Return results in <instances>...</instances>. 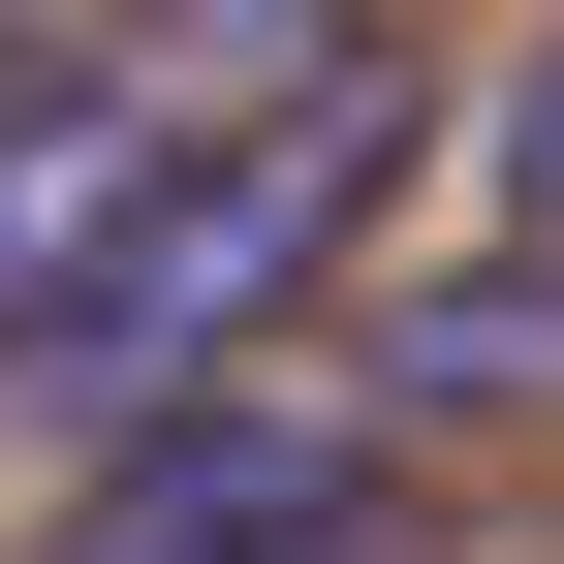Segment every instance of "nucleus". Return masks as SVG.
<instances>
[{"mask_svg":"<svg viewBox=\"0 0 564 564\" xmlns=\"http://www.w3.org/2000/svg\"><path fill=\"white\" fill-rule=\"evenodd\" d=\"M314 533H408V470L314 377H158L95 440V502H63V564H314Z\"/></svg>","mask_w":564,"mask_h":564,"instance_id":"nucleus-1","label":"nucleus"},{"mask_svg":"<svg viewBox=\"0 0 564 564\" xmlns=\"http://www.w3.org/2000/svg\"><path fill=\"white\" fill-rule=\"evenodd\" d=\"M126 188H158V63H32V95H0V408H32L63 282L126 251Z\"/></svg>","mask_w":564,"mask_h":564,"instance_id":"nucleus-2","label":"nucleus"},{"mask_svg":"<svg viewBox=\"0 0 564 564\" xmlns=\"http://www.w3.org/2000/svg\"><path fill=\"white\" fill-rule=\"evenodd\" d=\"M126 63H158V95H282V63H377V0H158Z\"/></svg>","mask_w":564,"mask_h":564,"instance_id":"nucleus-3","label":"nucleus"},{"mask_svg":"<svg viewBox=\"0 0 564 564\" xmlns=\"http://www.w3.org/2000/svg\"><path fill=\"white\" fill-rule=\"evenodd\" d=\"M502 220H564V63H533V95H502Z\"/></svg>","mask_w":564,"mask_h":564,"instance_id":"nucleus-4","label":"nucleus"},{"mask_svg":"<svg viewBox=\"0 0 564 564\" xmlns=\"http://www.w3.org/2000/svg\"><path fill=\"white\" fill-rule=\"evenodd\" d=\"M314 564H408V533H314Z\"/></svg>","mask_w":564,"mask_h":564,"instance_id":"nucleus-5","label":"nucleus"}]
</instances>
